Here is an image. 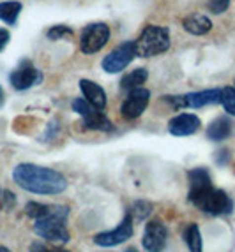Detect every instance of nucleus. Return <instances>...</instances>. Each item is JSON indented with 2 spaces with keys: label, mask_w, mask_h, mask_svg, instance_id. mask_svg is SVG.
Returning <instances> with one entry per match:
<instances>
[{
  "label": "nucleus",
  "mask_w": 235,
  "mask_h": 252,
  "mask_svg": "<svg viewBox=\"0 0 235 252\" xmlns=\"http://www.w3.org/2000/svg\"><path fill=\"white\" fill-rule=\"evenodd\" d=\"M189 177V201L210 215H227L234 210V203L225 190L212 187L210 175L205 168H195Z\"/></svg>",
  "instance_id": "1"
},
{
  "label": "nucleus",
  "mask_w": 235,
  "mask_h": 252,
  "mask_svg": "<svg viewBox=\"0 0 235 252\" xmlns=\"http://www.w3.org/2000/svg\"><path fill=\"white\" fill-rule=\"evenodd\" d=\"M13 178L21 189L34 194H60L66 190L67 180L62 173L38 164H18Z\"/></svg>",
  "instance_id": "2"
},
{
  "label": "nucleus",
  "mask_w": 235,
  "mask_h": 252,
  "mask_svg": "<svg viewBox=\"0 0 235 252\" xmlns=\"http://www.w3.org/2000/svg\"><path fill=\"white\" fill-rule=\"evenodd\" d=\"M67 215H69V208L67 206L51 205L50 212L36 220L34 231H36L38 236L48 240V242L60 245L67 244L69 242V231H67L66 227Z\"/></svg>",
  "instance_id": "3"
},
{
  "label": "nucleus",
  "mask_w": 235,
  "mask_h": 252,
  "mask_svg": "<svg viewBox=\"0 0 235 252\" xmlns=\"http://www.w3.org/2000/svg\"><path fill=\"white\" fill-rule=\"evenodd\" d=\"M168 48H170V32L166 27L147 25L136 39V57L143 59L164 53Z\"/></svg>",
  "instance_id": "4"
},
{
  "label": "nucleus",
  "mask_w": 235,
  "mask_h": 252,
  "mask_svg": "<svg viewBox=\"0 0 235 252\" xmlns=\"http://www.w3.org/2000/svg\"><path fill=\"white\" fill-rule=\"evenodd\" d=\"M110 39V27L106 23H90L81 30L80 50L85 55H94L106 46Z\"/></svg>",
  "instance_id": "5"
},
{
  "label": "nucleus",
  "mask_w": 235,
  "mask_h": 252,
  "mask_svg": "<svg viewBox=\"0 0 235 252\" xmlns=\"http://www.w3.org/2000/svg\"><path fill=\"white\" fill-rule=\"evenodd\" d=\"M73 109H75L76 113L83 118L85 126H87L88 129L103 130V132H110V130H114V124H112V120H110V118L106 117L101 109L94 108L92 104H88L83 97L73 101Z\"/></svg>",
  "instance_id": "6"
},
{
  "label": "nucleus",
  "mask_w": 235,
  "mask_h": 252,
  "mask_svg": "<svg viewBox=\"0 0 235 252\" xmlns=\"http://www.w3.org/2000/svg\"><path fill=\"white\" fill-rule=\"evenodd\" d=\"M134 57H136V41H126L118 44L114 51H110L103 59L101 65L106 72L115 74V72H120L122 69H126L133 62Z\"/></svg>",
  "instance_id": "7"
},
{
  "label": "nucleus",
  "mask_w": 235,
  "mask_h": 252,
  "mask_svg": "<svg viewBox=\"0 0 235 252\" xmlns=\"http://www.w3.org/2000/svg\"><path fill=\"white\" fill-rule=\"evenodd\" d=\"M42 81V72L34 65L30 60H21L18 63V67L9 74V83L13 85V89L16 90H27L32 89L36 85Z\"/></svg>",
  "instance_id": "8"
},
{
  "label": "nucleus",
  "mask_w": 235,
  "mask_h": 252,
  "mask_svg": "<svg viewBox=\"0 0 235 252\" xmlns=\"http://www.w3.org/2000/svg\"><path fill=\"white\" fill-rule=\"evenodd\" d=\"M170 102L173 108H201L207 104H218L221 102V90L212 89V90H201V92H191L186 95H173L170 97Z\"/></svg>",
  "instance_id": "9"
},
{
  "label": "nucleus",
  "mask_w": 235,
  "mask_h": 252,
  "mask_svg": "<svg viewBox=\"0 0 235 252\" xmlns=\"http://www.w3.org/2000/svg\"><path fill=\"white\" fill-rule=\"evenodd\" d=\"M149 101H151V92L147 89H134L129 92V95L126 97V101L122 102L120 113L126 120H134L143 115V111L147 109Z\"/></svg>",
  "instance_id": "10"
},
{
  "label": "nucleus",
  "mask_w": 235,
  "mask_h": 252,
  "mask_svg": "<svg viewBox=\"0 0 235 252\" xmlns=\"http://www.w3.org/2000/svg\"><path fill=\"white\" fill-rule=\"evenodd\" d=\"M133 236V217L129 214L124 217L118 227H115L114 231H105L94 236V242L99 247H115V245L124 244L126 240Z\"/></svg>",
  "instance_id": "11"
},
{
  "label": "nucleus",
  "mask_w": 235,
  "mask_h": 252,
  "mask_svg": "<svg viewBox=\"0 0 235 252\" xmlns=\"http://www.w3.org/2000/svg\"><path fill=\"white\" fill-rule=\"evenodd\" d=\"M166 240H168V229L161 220L154 219L145 226V231H143L142 244L145 247V251L149 252H163V249L166 247Z\"/></svg>",
  "instance_id": "12"
},
{
  "label": "nucleus",
  "mask_w": 235,
  "mask_h": 252,
  "mask_svg": "<svg viewBox=\"0 0 235 252\" xmlns=\"http://www.w3.org/2000/svg\"><path fill=\"white\" fill-rule=\"evenodd\" d=\"M200 129V118L193 113H181L168 122V130L173 136H191Z\"/></svg>",
  "instance_id": "13"
},
{
  "label": "nucleus",
  "mask_w": 235,
  "mask_h": 252,
  "mask_svg": "<svg viewBox=\"0 0 235 252\" xmlns=\"http://www.w3.org/2000/svg\"><path fill=\"white\" fill-rule=\"evenodd\" d=\"M80 90L88 104H92L94 108H97V109L106 108V94H105V90H103V87H99V85L90 80H81Z\"/></svg>",
  "instance_id": "14"
},
{
  "label": "nucleus",
  "mask_w": 235,
  "mask_h": 252,
  "mask_svg": "<svg viewBox=\"0 0 235 252\" xmlns=\"http://www.w3.org/2000/svg\"><path fill=\"white\" fill-rule=\"evenodd\" d=\"M182 27L186 32L193 35H205L212 29V21L205 14H191V16L182 20Z\"/></svg>",
  "instance_id": "15"
},
{
  "label": "nucleus",
  "mask_w": 235,
  "mask_h": 252,
  "mask_svg": "<svg viewBox=\"0 0 235 252\" xmlns=\"http://www.w3.org/2000/svg\"><path fill=\"white\" fill-rule=\"evenodd\" d=\"M232 132H234V124H232L230 118L219 117L209 126V129H207V138L212 139V141H223V139L230 138Z\"/></svg>",
  "instance_id": "16"
},
{
  "label": "nucleus",
  "mask_w": 235,
  "mask_h": 252,
  "mask_svg": "<svg viewBox=\"0 0 235 252\" xmlns=\"http://www.w3.org/2000/svg\"><path fill=\"white\" fill-rule=\"evenodd\" d=\"M149 78V71L147 69H143V67H138V69H134V71L127 72L124 78H122L120 81V87L122 90H134V89H140L145 81H147Z\"/></svg>",
  "instance_id": "17"
},
{
  "label": "nucleus",
  "mask_w": 235,
  "mask_h": 252,
  "mask_svg": "<svg viewBox=\"0 0 235 252\" xmlns=\"http://www.w3.org/2000/svg\"><path fill=\"white\" fill-rule=\"evenodd\" d=\"M21 13V4L16 0H9V2H2L0 4V20L7 23V25H14L18 21V16Z\"/></svg>",
  "instance_id": "18"
},
{
  "label": "nucleus",
  "mask_w": 235,
  "mask_h": 252,
  "mask_svg": "<svg viewBox=\"0 0 235 252\" xmlns=\"http://www.w3.org/2000/svg\"><path fill=\"white\" fill-rule=\"evenodd\" d=\"M184 238H186V244H188L189 251L201 252L203 244H201V235H200V229H198L196 224H189L188 229H186V233H184Z\"/></svg>",
  "instance_id": "19"
},
{
  "label": "nucleus",
  "mask_w": 235,
  "mask_h": 252,
  "mask_svg": "<svg viewBox=\"0 0 235 252\" xmlns=\"http://www.w3.org/2000/svg\"><path fill=\"white\" fill-rule=\"evenodd\" d=\"M151 212H152V203L140 199V201H134V203H133L129 215H131L133 219H138V220H143V219H147L149 215H151Z\"/></svg>",
  "instance_id": "20"
},
{
  "label": "nucleus",
  "mask_w": 235,
  "mask_h": 252,
  "mask_svg": "<svg viewBox=\"0 0 235 252\" xmlns=\"http://www.w3.org/2000/svg\"><path fill=\"white\" fill-rule=\"evenodd\" d=\"M221 104L228 115L235 117V89L234 87H225V89H221Z\"/></svg>",
  "instance_id": "21"
},
{
  "label": "nucleus",
  "mask_w": 235,
  "mask_h": 252,
  "mask_svg": "<svg viewBox=\"0 0 235 252\" xmlns=\"http://www.w3.org/2000/svg\"><path fill=\"white\" fill-rule=\"evenodd\" d=\"M51 205H41V203H36V201H30L29 205H27V215L29 217H32L34 220H38V219H41L42 215H46L48 212H50Z\"/></svg>",
  "instance_id": "22"
},
{
  "label": "nucleus",
  "mask_w": 235,
  "mask_h": 252,
  "mask_svg": "<svg viewBox=\"0 0 235 252\" xmlns=\"http://www.w3.org/2000/svg\"><path fill=\"white\" fill-rule=\"evenodd\" d=\"M71 35H73V30L66 25H55L46 32V37L50 39V41H59V39L71 37Z\"/></svg>",
  "instance_id": "23"
},
{
  "label": "nucleus",
  "mask_w": 235,
  "mask_h": 252,
  "mask_svg": "<svg viewBox=\"0 0 235 252\" xmlns=\"http://www.w3.org/2000/svg\"><path fill=\"white\" fill-rule=\"evenodd\" d=\"M228 5H230V0H209L207 7H209L210 13L221 14V13H225V11H227Z\"/></svg>",
  "instance_id": "24"
},
{
  "label": "nucleus",
  "mask_w": 235,
  "mask_h": 252,
  "mask_svg": "<svg viewBox=\"0 0 235 252\" xmlns=\"http://www.w3.org/2000/svg\"><path fill=\"white\" fill-rule=\"evenodd\" d=\"M30 252H69V251H66V249H51L42 244H34L32 249H30Z\"/></svg>",
  "instance_id": "25"
},
{
  "label": "nucleus",
  "mask_w": 235,
  "mask_h": 252,
  "mask_svg": "<svg viewBox=\"0 0 235 252\" xmlns=\"http://www.w3.org/2000/svg\"><path fill=\"white\" fill-rule=\"evenodd\" d=\"M9 39H11V35H9L7 30H5V29H0V51H2L5 46H7Z\"/></svg>",
  "instance_id": "26"
},
{
  "label": "nucleus",
  "mask_w": 235,
  "mask_h": 252,
  "mask_svg": "<svg viewBox=\"0 0 235 252\" xmlns=\"http://www.w3.org/2000/svg\"><path fill=\"white\" fill-rule=\"evenodd\" d=\"M4 102V90H2V87H0V104Z\"/></svg>",
  "instance_id": "27"
},
{
  "label": "nucleus",
  "mask_w": 235,
  "mask_h": 252,
  "mask_svg": "<svg viewBox=\"0 0 235 252\" xmlns=\"http://www.w3.org/2000/svg\"><path fill=\"white\" fill-rule=\"evenodd\" d=\"M124 252H138V251H136V249H133V247H129V249H126Z\"/></svg>",
  "instance_id": "28"
},
{
  "label": "nucleus",
  "mask_w": 235,
  "mask_h": 252,
  "mask_svg": "<svg viewBox=\"0 0 235 252\" xmlns=\"http://www.w3.org/2000/svg\"><path fill=\"white\" fill-rule=\"evenodd\" d=\"M0 252H11V251H9V249H5V247H2V245H0Z\"/></svg>",
  "instance_id": "29"
}]
</instances>
